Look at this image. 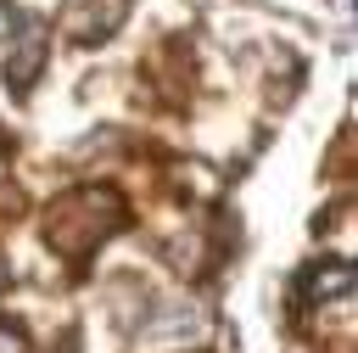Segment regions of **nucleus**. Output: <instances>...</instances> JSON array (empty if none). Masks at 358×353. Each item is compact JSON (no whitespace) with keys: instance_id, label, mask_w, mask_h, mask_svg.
I'll return each mask as SVG.
<instances>
[{"instance_id":"nucleus-3","label":"nucleus","mask_w":358,"mask_h":353,"mask_svg":"<svg viewBox=\"0 0 358 353\" xmlns=\"http://www.w3.org/2000/svg\"><path fill=\"white\" fill-rule=\"evenodd\" d=\"M0 353H28V336L17 325H0Z\"/></svg>"},{"instance_id":"nucleus-4","label":"nucleus","mask_w":358,"mask_h":353,"mask_svg":"<svg viewBox=\"0 0 358 353\" xmlns=\"http://www.w3.org/2000/svg\"><path fill=\"white\" fill-rule=\"evenodd\" d=\"M0 286H6V263H0Z\"/></svg>"},{"instance_id":"nucleus-5","label":"nucleus","mask_w":358,"mask_h":353,"mask_svg":"<svg viewBox=\"0 0 358 353\" xmlns=\"http://www.w3.org/2000/svg\"><path fill=\"white\" fill-rule=\"evenodd\" d=\"M0 146H6V140H0Z\"/></svg>"},{"instance_id":"nucleus-2","label":"nucleus","mask_w":358,"mask_h":353,"mask_svg":"<svg viewBox=\"0 0 358 353\" xmlns=\"http://www.w3.org/2000/svg\"><path fill=\"white\" fill-rule=\"evenodd\" d=\"M117 22H123V0H67L62 6V34L78 39V45H95Z\"/></svg>"},{"instance_id":"nucleus-1","label":"nucleus","mask_w":358,"mask_h":353,"mask_svg":"<svg viewBox=\"0 0 358 353\" xmlns=\"http://www.w3.org/2000/svg\"><path fill=\"white\" fill-rule=\"evenodd\" d=\"M11 22H17V45L6 56V78H11V90H28L39 78V67H45V22L28 17V11H17Z\"/></svg>"}]
</instances>
